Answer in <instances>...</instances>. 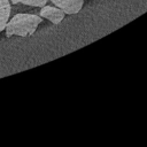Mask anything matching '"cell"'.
<instances>
[{
    "label": "cell",
    "mask_w": 147,
    "mask_h": 147,
    "mask_svg": "<svg viewBox=\"0 0 147 147\" xmlns=\"http://www.w3.org/2000/svg\"><path fill=\"white\" fill-rule=\"evenodd\" d=\"M52 2L65 14H77L84 5V0H52Z\"/></svg>",
    "instance_id": "cell-3"
},
{
    "label": "cell",
    "mask_w": 147,
    "mask_h": 147,
    "mask_svg": "<svg viewBox=\"0 0 147 147\" xmlns=\"http://www.w3.org/2000/svg\"><path fill=\"white\" fill-rule=\"evenodd\" d=\"M41 23V18L32 14H16L6 24V36H20L26 37L36 32L38 25Z\"/></svg>",
    "instance_id": "cell-1"
},
{
    "label": "cell",
    "mask_w": 147,
    "mask_h": 147,
    "mask_svg": "<svg viewBox=\"0 0 147 147\" xmlns=\"http://www.w3.org/2000/svg\"><path fill=\"white\" fill-rule=\"evenodd\" d=\"M10 15V5L8 0H0V32L5 30Z\"/></svg>",
    "instance_id": "cell-4"
},
{
    "label": "cell",
    "mask_w": 147,
    "mask_h": 147,
    "mask_svg": "<svg viewBox=\"0 0 147 147\" xmlns=\"http://www.w3.org/2000/svg\"><path fill=\"white\" fill-rule=\"evenodd\" d=\"M40 16L44 18H47L53 24H59L64 18V11L59 7L42 6L40 9Z\"/></svg>",
    "instance_id": "cell-2"
},
{
    "label": "cell",
    "mask_w": 147,
    "mask_h": 147,
    "mask_svg": "<svg viewBox=\"0 0 147 147\" xmlns=\"http://www.w3.org/2000/svg\"><path fill=\"white\" fill-rule=\"evenodd\" d=\"M46 1H47V0H11L13 3L22 2V3H24V5L33 6V7H42V6L46 5Z\"/></svg>",
    "instance_id": "cell-5"
}]
</instances>
